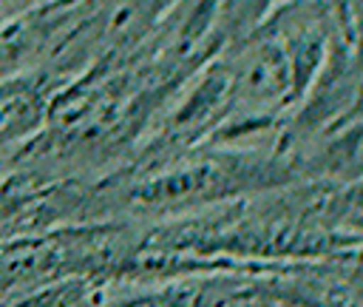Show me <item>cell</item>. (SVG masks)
<instances>
[{
	"label": "cell",
	"instance_id": "obj_1",
	"mask_svg": "<svg viewBox=\"0 0 363 307\" xmlns=\"http://www.w3.org/2000/svg\"><path fill=\"white\" fill-rule=\"evenodd\" d=\"M0 176H3V162H0Z\"/></svg>",
	"mask_w": 363,
	"mask_h": 307
}]
</instances>
